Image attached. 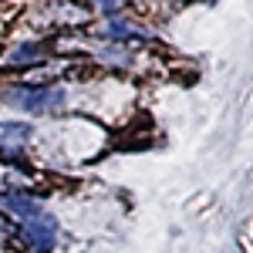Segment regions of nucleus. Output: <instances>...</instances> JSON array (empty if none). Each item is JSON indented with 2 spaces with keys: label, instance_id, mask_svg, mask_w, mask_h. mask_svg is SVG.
<instances>
[{
  "label": "nucleus",
  "instance_id": "nucleus-2",
  "mask_svg": "<svg viewBox=\"0 0 253 253\" xmlns=\"http://www.w3.org/2000/svg\"><path fill=\"white\" fill-rule=\"evenodd\" d=\"M61 91H10L7 101H14V105H24L27 112H47V108H54L61 105Z\"/></svg>",
  "mask_w": 253,
  "mask_h": 253
},
{
  "label": "nucleus",
  "instance_id": "nucleus-5",
  "mask_svg": "<svg viewBox=\"0 0 253 253\" xmlns=\"http://www.w3.org/2000/svg\"><path fill=\"white\" fill-rule=\"evenodd\" d=\"M98 10H105V14H115L118 7H122V0H95Z\"/></svg>",
  "mask_w": 253,
  "mask_h": 253
},
{
  "label": "nucleus",
  "instance_id": "nucleus-1",
  "mask_svg": "<svg viewBox=\"0 0 253 253\" xmlns=\"http://www.w3.org/2000/svg\"><path fill=\"white\" fill-rule=\"evenodd\" d=\"M24 236L38 247V250H51V243H54V219L44 213H34L24 219Z\"/></svg>",
  "mask_w": 253,
  "mask_h": 253
},
{
  "label": "nucleus",
  "instance_id": "nucleus-3",
  "mask_svg": "<svg viewBox=\"0 0 253 253\" xmlns=\"http://www.w3.org/2000/svg\"><path fill=\"white\" fill-rule=\"evenodd\" d=\"M34 128L27 125V122H0V149H17L27 142Z\"/></svg>",
  "mask_w": 253,
  "mask_h": 253
},
{
  "label": "nucleus",
  "instance_id": "nucleus-4",
  "mask_svg": "<svg viewBox=\"0 0 253 253\" xmlns=\"http://www.w3.org/2000/svg\"><path fill=\"white\" fill-rule=\"evenodd\" d=\"M10 61H14V64H34V61H41V47H38V44L17 47V51L10 54Z\"/></svg>",
  "mask_w": 253,
  "mask_h": 253
},
{
  "label": "nucleus",
  "instance_id": "nucleus-6",
  "mask_svg": "<svg viewBox=\"0 0 253 253\" xmlns=\"http://www.w3.org/2000/svg\"><path fill=\"white\" fill-rule=\"evenodd\" d=\"M108 34H112V38H125V34H132V31H128V24H112Z\"/></svg>",
  "mask_w": 253,
  "mask_h": 253
}]
</instances>
